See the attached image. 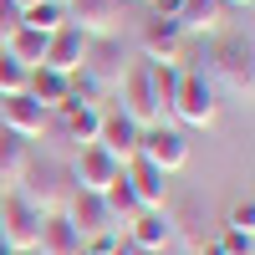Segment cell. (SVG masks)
Segmentation results:
<instances>
[{
    "instance_id": "33",
    "label": "cell",
    "mask_w": 255,
    "mask_h": 255,
    "mask_svg": "<svg viewBox=\"0 0 255 255\" xmlns=\"http://www.w3.org/2000/svg\"><path fill=\"white\" fill-rule=\"evenodd\" d=\"M118 255H138V250H133V245H123V250H118Z\"/></svg>"
},
{
    "instance_id": "12",
    "label": "cell",
    "mask_w": 255,
    "mask_h": 255,
    "mask_svg": "<svg viewBox=\"0 0 255 255\" xmlns=\"http://www.w3.org/2000/svg\"><path fill=\"white\" fill-rule=\"evenodd\" d=\"M0 128L15 133V138H26V143H36V138L51 128V113L36 108L26 92H15V97H0Z\"/></svg>"
},
{
    "instance_id": "3",
    "label": "cell",
    "mask_w": 255,
    "mask_h": 255,
    "mask_svg": "<svg viewBox=\"0 0 255 255\" xmlns=\"http://www.w3.org/2000/svg\"><path fill=\"white\" fill-rule=\"evenodd\" d=\"M168 118L184 123V128H215L220 92L199 67H179V87H174V102H168Z\"/></svg>"
},
{
    "instance_id": "28",
    "label": "cell",
    "mask_w": 255,
    "mask_h": 255,
    "mask_svg": "<svg viewBox=\"0 0 255 255\" xmlns=\"http://www.w3.org/2000/svg\"><path fill=\"white\" fill-rule=\"evenodd\" d=\"M225 230H240V235H255V204L250 199H240L235 209L225 215Z\"/></svg>"
},
{
    "instance_id": "4",
    "label": "cell",
    "mask_w": 255,
    "mask_h": 255,
    "mask_svg": "<svg viewBox=\"0 0 255 255\" xmlns=\"http://www.w3.org/2000/svg\"><path fill=\"white\" fill-rule=\"evenodd\" d=\"M36 230H41V209L20 189H0V240L10 250H36Z\"/></svg>"
},
{
    "instance_id": "17",
    "label": "cell",
    "mask_w": 255,
    "mask_h": 255,
    "mask_svg": "<svg viewBox=\"0 0 255 255\" xmlns=\"http://www.w3.org/2000/svg\"><path fill=\"white\" fill-rule=\"evenodd\" d=\"M82 56H87V36L72 31V26H61V31L46 36V56H41V67H51V72H61V77H72V72L82 67Z\"/></svg>"
},
{
    "instance_id": "34",
    "label": "cell",
    "mask_w": 255,
    "mask_h": 255,
    "mask_svg": "<svg viewBox=\"0 0 255 255\" xmlns=\"http://www.w3.org/2000/svg\"><path fill=\"white\" fill-rule=\"evenodd\" d=\"M15 5H20V10H26V5H36V0H15Z\"/></svg>"
},
{
    "instance_id": "21",
    "label": "cell",
    "mask_w": 255,
    "mask_h": 255,
    "mask_svg": "<svg viewBox=\"0 0 255 255\" xmlns=\"http://www.w3.org/2000/svg\"><path fill=\"white\" fill-rule=\"evenodd\" d=\"M61 118V133L72 143H97V123H102V108H82V102H61L56 108Z\"/></svg>"
},
{
    "instance_id": "9",
    "label": "cell",
    "mask_w": 255,
    "mask_h": 255,
    "mask_svg": "<svg viewBox=\"0 0 255 255\" xmlns=\"http://www.w3.org/2000/svg\"><path fill=\"white\" fill-rule=\"evenodd\" d=\"M123 36H97V41H87V56H82V72H87L102 92H118V82H123Z\"/></svg>"
},
{
    "instance_id": "23",
    "label": "cell",
    "mask_w": 255,
    "mask_h": 255,
    "mask_svg": "<svg viewBox=\"0 0 255 255\" xmlns=\"http://www.w3.org/2000/svg\"><path fill=\"white\" fill-rule=\"evenodd\" d=\"M0 51H10L20 67H41V56H46V36L31 31V26H15L5 41H0Z\"/></svg>"
},
{
    "instance_id": "32",
    "label": "cell",
    "mask_w": 255,
    "mask_h": 255,
    "mask_svg": "<svg viewBox=\"0 0 255 255\" xmlns=\"http://www.w3.org/2000/svg\"><path fill=\"white\" fill-rule=\"evenodd\" d=\"M225 5H245V10H250V0H225Z\"/></svg>"
},
{
    "instance_id": "37",
    "label": "cell",
    "mask_w": 255,
    "mask_h": 255,
    "mask_svg": "<svg viewBox=\"0 0 255 255\" xmlns=\"http://www.w3.org/2000/svg\"><path fill=\"white\" fill-rule=\"evenodd\" d=\"M123 5H133V0H123ZM143 5H148V0H143Z\"/></svg>"
},
{
    "instance_id": "5",
    "label": "cell",
    "mask_w": 255,
    "mask_h": 255,
    "mask_svg": "<svg viewBox=\"0 0 255 255\" xmlns=\"http://www.w3.org/2000/svg\"><path fill=\"white\" fill-rule=\"evenodd\" d=\"M123 20H128V5H123V0H67V26L82 31L87 41L118 36Z\"/></svg>"
},
{
    "instance_id": "26",
    "label": "cell",
    "mask_w": 255,
    "mask_h": 255,
    "mask_svg": "<svg viewBox=\"0 0 255 255\" xmlns=\"http://www.w3.org/2000/svg\"><path fill=\"white\" fill-rule=\"evenodd\" d=\"M26 77H31V67H20V61H15L10 51H0V97L26 92Z\"/></svg>"
},
{
    "instance_id": "27",
    "label": "cell",
    "mask_w": 255,
    "mask_h": 255,
    "mask_svg": "<svg viewBox=\"0 0 255 255\" xmlns=\"http://www.w3.org/2000/svg\"><path fill=\"white\" fill-rule=\"evenodd\" d=\"M123 250V230H102V235L82 240V255H118Z\"/></svg>"
},
{
    "instance_id": "35",
    "label": "cell",
    "mask_w": 255,
    "mask_h": 255,
    "mask_svg": "<svg viewBox=\"0 0 255 255\" xmlns=\"http://www.w3.org/2000/svg\"><path fill=\"white\" fill-rule=\"evenodd\" d=\"M0 255H10V245H5V240H0Z\"/></svg>"
},
{
    "instance_id": "22",
    "label": "cell",
    "mask_w": 255,
    "mask_h": 255,
    "mask_svg": "<svg viewBox=\"0 0 255 255\" xmlns=\"http://www.w3.org/2000/svg\"><path fill=\"white\" fill-rule=\"evenodd\" d=\"M26 158H31V143L0 128V184H5V189L20 184V174H26Z\"/></svg>"
},
{
    "instance_id": "14",
    "label": "cell",
    "mask_w": 255,
    "mask_h": 255,
    "mask_svg": "<svg viewBox=\"0 0 255 255\" xmlns=\"http://www.w3.org/2000/svg\"><path fill=\"white\" fill-rule=\"evenodd\" d=\"M123 230H128V245H133L138 255H148V250H168V245H174V225H168L163 209H138V215L128 220Z\"/></svg>"
},
{
    "instance_id": "15",
    "label": "cell",
    "mask_w": 255,
    "mask_h": 255,
    "mask_svg": "<svg viewBox=\"0 0 255 255\" xmlns=\"http://www.w3.org/2000/svg\"><path fill=\"white\" fill-rule=\"evenodd\" d=\"M123 179H128V189L138 194L143 209H163V199H168V174H163V168H153V163L138 153V158L123 163Z\"/></svg>"
},
{
    "instance_id": "10",
    "label": "cell",
    "mask_w": 255,
    "mask_h": 255,
    "mask_svg": "<svg viewBox=\"0 0 255 255\" xmlns=\"http://www.w3.org/2000/svg\"><path fill=\"white\" fill-rule=\"evenodd\" d=\"M97 143L108 148L118 163L138 158V143H143V123L128 118L123 108H102V123H97Z\"/></svg>"
},
{
    "instance_id": "13",
    "label": "cell",
    "mask_w": 255,
    "mask_h": 255,
    "mask_svg": "<svg viewBox=\"0 0 255 255\" xmlns=\"http://www.w3.org/2000/svg\"><path fill=\"white\" fill-rule=\"evenodd\" d=\"M72 225H77V235L87 240V235H102V230H123L118 220H113V209L102 204V194H87V189H72V199H67V209H61Z\"/></svg>"
},
{
    "instance_id": "19",
    "label": "cell",
    "mask_w": 255,
    "mask_h": 255,
    "mask_svg": "<svg viewBox=\"0 0 255 255\" xmlns=\"http://www.w3.org/2000/svg\"><path fill=\"white\" fill-rule=\"evenodd\" d=\"M220 26H225V0H184L179 5V31L189 36V41H204V36H220Z\"/></svg>"
},
{
    "instance_id": "2",
    "label": "cell",
    "mask_w": 255,
    "mask_h": 255,
    "mask_svg": "<svg viewBox=\"0 0 255 255\" xmlns=\"http://www.w3.org/2000/svg\"><path fill=\"white\" fill-rule=\"evenodd\" d=\"M20 194H26L41 215H61L67 209V199H72V168L67 163H56V158H41V153H31L26 158V174H20Z\"/></svg>"
},
{
    "instance_id": "8",
    "label": "cell",
    "mask_w": 255,
    "mask_h": 255,
    "mask_svg": "<svg viewBox=\"0 0 255 255\" xmlns=\"http://www.w3.org/2000/svg\"><path fill=\"white\" fill-rule=\"evenodd\" d=\"M118 108H123L128 118H138L143 128L158 123V102H153V82H148V61H133V67L123 72V82H118Z\"/></svg>"
},
{
    "instance_id": "20",
    "label": "cell",
    "mask_w": 255,
    "mask_h": 255,
    "mask_svg": "<svg viewBox=\"0 0 255 255\" xmlns=\"http://www.w3.org/2000/svg\"><path fill=\"white\" fill-rule=\"evenodd\" d=\"M26 97L36 102V108L56 113L61 102H67V77L51 72V67H31V77H26Z\"/></svg>"
},
{
    "instance_id": "38",
    "label": "cell",
    "mask_w": 255,
    "mask_h": 255,
    "mask_svg": "<svg viewBox=\"0 0 255 255\" xmlns=\"http://www.w3.org/2000/svg\"><path fill=\"white\" fill-rule=\"evenodd\" d=\"M61 5H67V0H61Z\"/></svg>"
},
{
    "instance_id": "29",
    "label": "cell",
    "mask_w": 255,
    "mask_h": 255,
    "mask_svg": "<svg viewBox=\"0 0 255 255\" xmlns=\"http://www.w3.org/2000/svg\"><path fill=\"white\" fill-rule=\"evenodd\" d=\"M220 255H255V240L250 235H240V230H220Z\"/></svg>"
},
{
    "instance_id": "6",
    "label": "cell",
    "mask_w": 255,
    "mask_h": 255,
    "mask_svg": "<svg viewBox=\"0 0 255 255\" xmlns=\"http://www.w3.org/2000/svg\"><path fill=\"white\" fill-rule=\"evenodd\" d=\"M138 51L143 61H163V67H184V51H189V36L179 31V20H143L138 31Z\"/></svg>"
},
{
    "instance_id": "24",
    "label": "cell",
    "mask_w": 255,
    "mask_h": 255,
    "mask_svg": "<svg viewBox=\"0 0 255 255\" xmlns=\"http://www.w3.org/2000/svg\"><path fill=\"white\" fill-rule=\"evenodd\" d=\"M20 26H31V31H41V36H51V31L67 26V5H61V0H36V5L20 10Z\"/></svg>"
},
{
    "instance_id": "7",
    "label": "cell",
    "mask_w": 255,
    "mask_h": 255,
    "mask_svg": "<svg viewBox=\"0 0 255 255\" xmlns=\"http://www.w3.org/2000/svg\"><path fill=\"white\" fill-rule=\"evenodd\" d=\"M138 153L153 168H163V174H179V168L189 163V138L179 133V128H168V123H153V128H143Z\"/></svg>"
},
{
    "instance_id": "25",
    "label": "cell",
    "mask_w": 255,
    "mask_h": 255,
    "mask_svg": "<svg viewBox=\"0 0 255 255\" xmlns=\"http://www.w3.org/2000/svg\"><path fill=\"white\" fill-rule=\"evenodd\" d=\"M102 204L113 209V220H118V225H128V220H133L138 209H143V204H138V194L128 189V179H123V174H118V179H113L108 189H102Z\"/></svg>"
},
{
    "instance_id": "16",
    "label": "cell",
    "mask_w": 255,
    "mask_h": 255,
    "mask_svg": "<svg viewBox=\"0 0 255 255\" xmlns=\"http://www.w3.org/2000/svg\"><path fill=\"white\" fill-rule=\"evenodd\" d=\"M163 215H168V225H174V240H184L194 255L209 245L204 240V199L199 194H184L179 204H163Z\"/></svg>"
},
{
    "instance_id": "1",
    "label": "cell",
    "mask_w": 255,
    "mask_h": 255,
    "mask_svg": "<svg viewBox=\"0 0 255 255\" xmlns=\"http://www.w3.org/2000/svg\"><path fill=\"white\" fill-rule=\"evenodd\" d=\"M215 92L230 102H250L255 92V67H250V41L245 36H209V51H204V67H199Z\"/></svg>"
},
{
    "instance_id": "31",
    "label": "cell",
    "mask_w": 255,
    "mask_h": 255,
    "mask_svg": "<svg viewBox=\"0 0 255 255\" xmlns=\"http://www.w3.org/2000/svg\"><path fill=\"white\" fill-rule=\"evenodd\" d=\"M148 5H153L158 20H179V5H184V0H148Z\"/></svg>"
},
{
    "instance_id": "30",
    "label": "cell",
    "mask_w": 255,
    "mask_h": 255,
    "mask_svg": "<svg viewBox=\"0 0 255 255\" xmlns=\"http://www.w3.org/2000/svg\"><path fill=\"white\" fill-rule=\"evenodd\" d=\"M15 26H20V5L15 0H0V41H5Z\"/></svg>"
},
{
    "instance_id": "11",
    "label": "cell",
    "mask_w": 255,
    "mask_h": 255,
    "mask_svg": "<svg viewBox=\"0 0 255 255\" xmlns=\"http://www.w3.org/2000/svg\"><path fill=\"white\" fill-rule=\"evenodd\" d=\"M118 174H123V163H118L102 143H82V148H77V163H72V184H77V189L102 194V189H108Z\"/></svg>"
},
{
    "instance_id": "18",
    "label": "cell",
    "mask_w": 255,
    "mask_h": 255,
    "mask_svg": "<svg viewBox=\"0 0 255 255\" xmlns=\"http://www.w3.org/2000/svg\"><path fill=\"white\" fill-rule=\"evenodd\" d=\"M36 255H82V235L67 215H41L36 230Z\"/></svg>"
},
{
    "instance_id": "36",
    "label": "cell",
    "mask_w": 255,
    "mask_h": 255,
    "mask_svg": "<svg viewBox=\"0 0 255 255\" xmlns=\"http://www.w3.org/2000/svg\"><path fill=\"white\" fill-rule=\"evenodd\" d=\"M10 255H36V250H10Z\"/></svg>"
}]
</instances>
